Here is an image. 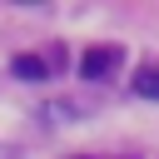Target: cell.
Instances as JSON below:
<instances>
[{
  "instance_id": "obj_3",
  "label": "cell",
  "mask_w": 159,
  "mask_h": 159,
  "mask_svg": "<svg viewBox=\"0 0 159 159\" xmlns=\"http://www.w3.org/2000/svg\"><path fill=\"white\" fill-rule=\"evenodd\" d=\"M134 94L159 99V65H139V75H134Z\"/></svg>"
},
{
  "instance_id": "obj_2",
  "label": "cell",
  "mask_w": 159,
  "mask_h": 159,
  "mask_svg": "<svg viewBox=\"0 0 159 159\" xmlns=\"http://www.w3.org/2000/svg\"><path fill=\"white\" fill-rule=\"evenodd\" d=\"M10 75L25 80V84H40V80H50V60H40V55H15V60H10Z\"/></svg>"
},
{
  "instance_id": "obj_4",
  "label": "cell",
  "mask_w": 159,
  "mask_h": 159,
  "mask_svg": "<svg viewBox=\"0 0 159 159\" xmlns=\"http://www.w3.org/2000/svg\"><path fill=\"white\" fill-rule=\"evenodd\" d=\"M0 159H20V149L15 144H0Z\"/></svg>"
},
{
  "instance_id": "obj_5",
  "label": "cell",
  "mask_w": 159,
  "mask_h": 159,
  "mask_svg": "<svg viewBox=\"0 0 159 159\" xmlns=\"http://www.w3.org/2000/svg\"><path fill=\"white\" fill-rule=\"evenodd\" d=\"M80 159H84V154H80Z\"/></svg>"
},
{
  "instance_id": "obj_1",
  "label": "cell",
  "mask_w": 159,
  "mask_h": 159,
  "mask_svg": "<svg viewBox=\"0 0 159 159\" xmlns=\"http://www.w3.org/2000/svg\"><path fill=\"white\" fill-rule=\"evenodd\" d=\"M119 65H124V50L119 45H94V50L80 55V80H109Z\"/></svg>"
}]
</instances>
